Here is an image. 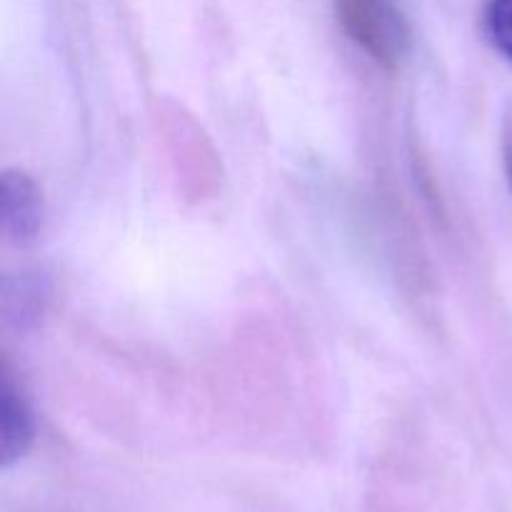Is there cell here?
<instances>
[{"label":"cell","mask_w":512,"mask_h":512,"mask_svg":"<svg viewBox=\"0 0 512 512\" xmlns=\"http://www.w3.org/2000/svg\"><path fill=\"white\" fill-rule=\"evenodd\" d=\"M335 10L350 38L385 68L408 53V28L393 0H335Z\"/></svg>","instance_id":"obj_1"},{"label":"cell","mask_w":512,"mask_h":512,"mask_svg":"<svg viewBox=\"0 0 512 512\" xmlns=\"http://www.w3.org/2000/svg\"><path fill=\"white\" fill-rule=\"evenodd\" d=\"M45 205L38 185L23 170L0 175V230L13 245H33L43 230Z\"/></svg>","instance_id":"obj_2"},{"label":"cell","mask_w":512,"mask_h":512,"mask_svg":"<svg viewBox=\"0 0 512 512\" xmlns=\"http://www.w3.org/2000/svg\"><path fill=\"white\" fill-rule=\"evenodd\" d=\"M33 440V410L28 408L18 388L10 383L8 375H3V385H0V465L3 470L20 463L28 455Z\"/></svg>","instance_id":"obj_3"},{"label":"cell","mask_w":512,"mask_h":512,"mask_svg":"<svg viewBox=\"0 0 512 512\" xmlns=\"http://www.w3.org/2000/svg\"><path fill=\"white\" fill-rule=\"evenodd\" d=\"M483 30L490 45L512 65V0H488L483 10Z\"/></svg>","instance_id":"obj_4"},{"label":"cell","mask_w":512,"mask_h":512,"mask_svg":"<svg viewBox=\"0 0 512 512\" xmlns=\"http://www.w3.org/2000/svg\"><path fill=\"white\" fill-rule=\"evenodd\" d=\"M503 168H505V178H508L510 193H512V110L505 115V123H503Z\"/></svg>","instance_id":"obj_5"}]
</instances>
